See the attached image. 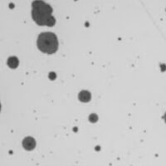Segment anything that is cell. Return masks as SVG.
Listing matches in <instances>:
<instances>
[{"instance_id": "obj_2", "label": "cell", "mask_w": 166, "mask_h": 166, "mask_svg": "<svg viewBox=\"0 0 166 166\" xmlns=\"http://www.w3.org/2000/svg\"><path fill=\"white\" fill-rule=\"evenodd\" d=\"M37 45L42 52L53 54L58 49V37L53 33H42L38 36Z\"/></svg>"}, {"instance_id": "obj_1", "label": "cell", "mask_w": 166, "mask_h": 166, "mask_svg": "<svg viewBox=\"0 0 166 166\" xmlns=\"http://www.w3.org/2000/svg\"><path fill=\"white\" fill-rule=\"evenodd\" d=\"M32 6V16L37 25L52 27L55 24L56 20L52 16L53 10L49 4H46L43 1H34Z\"/></svg>"}, {"instance_id": "obj_7", "label": "cell", "mask_w": 166, "mask_h": 166, "mask_svg": "<svg viewBox=\"0 0 166 166\" xmlns=\"http://www.w3.org/2000/svg\"><path fill=\"white\" fill-rule=\"evenodd\" d=\"M164 119H165V123H166V113H165V115L164 116Z\"/></svg>"}, {"instance_id": "obj_8", "label": "cell", "mask_w": 166, "mask_h": 166, "mask_svg": "<svg viewBox=\"0 0 166 166\" xmlns=\"http://www.w3.org/2000/svg\"><path fill=\"white\" fill-rule=\"evenodd\" d=\"M0 111H1V104H0Z\"/></svg>"}, {"instance_id": "obj_5", "label": "cell", "mask_w": 166, "mask_h": 166, "mask_svg": "<svg viewBox=\"0 0 166 166\" xmlns=\"http://www.w3.org/2000/svg\"><path fill=\"white\" fill-rule=\"evenodd\" d=\"M18 59L15 57H11L8 58V65L11 68H16L18 66Z\"/></svg>"}, {"instance_id": "obj_3", "label": "cell", "mask_w": 166, "mask_h": 166, "mask_svg": "<svg viewBox=\"0 0 166 166\" xmlns=\"http://www.w3.org/2000/svg\"><path fill=\"white\" fill-rule=\"evenodd\" d=\"M23 146L27 150H32L36 146V141L33 137H26L23 141Z\"/></svg>"}, {"instance_id": "obj_4", "label": "cell", "mask_w": 166, "mask_h": 166, "mask_svg": "<svg viewBox=\"0 0 166 166\" xmlns=\"http://www.w3.org/2000/svg\"><path fill=\"white\" fill-rule=\"evenodd\" d=\"M78 98L82 102H88L91 100V95L89 91H82L78 95Z\"/></svg>"}, {"instance_id": "obj_6", "label": "cell", "mask_w": 166, "mask_h": 166, "mask_svg": "<svg viewBox=\"0 0 166 166\" xmlns=\"http://www.w3.org/2000/svg\"><path fill=\"white\" fill-rule=\"evenodd\" d=\"M97 120H98V117H97V116L95 114H91V116H89V120L91 121V122H93V123L96 122Z\"/></svg>"}]
</instances>
